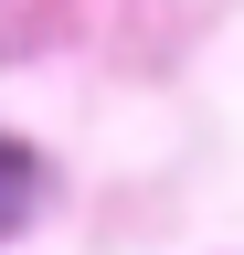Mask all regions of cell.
<instances>
[{
	"mask_svg": "<svg viewBox=\"0 0 244 255\" xmlns=\"http://www.w3.org/2000/svg\"><path fill=\"white\" fill-rule=\"evenodd\" d=\"M21 213H32V149H21V138H0V234H11Z\"/></svg>",
	"mask_w": 244,
	"mask_h": 255,
	"instance_id": "obj_1",
	"label": "cell"
}]
</instances>
